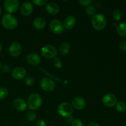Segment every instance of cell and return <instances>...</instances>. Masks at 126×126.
Returning a JSON list of instances; mask_svg holds the SVG:
<instances>
[{
  "label": "cell",
  "instance_id": "cell-1",
  "mask_svg": "<svg viewBox=\"0 0 126 126\" xmlns=\"http://www.w3.org/2000/svg\"><path fill=\"white\" fill-rule=\"evenodd\" d=\"M107 20L103 14H96L92 17V24L94 28L97 31H101L105 28Z\"/></svg>",
  "mask_w": 126,
  "mask_h": 126
},
{
  "label": "cell",
  "instance_id": "cell-2",
  "mask_svg": "<svg viewBox=\"0 0 126 126\" xmlns=\"http://www.w3.org/2000/svg\"><path fill=\"white\" fill-rule=\"evenodd\" d=\"M1 23L5 28L7 30H13L17 27L18 21L17 18L11 14H6L2 17Z\"/></svg>",
  "mask_w": 126,
  "mask_h": 126
},
{
  "label": "cell",
  "instance_id": "cell-3",
  "mask_svg": "<svg viewBox=\"0 0 126 126\" xmlns=\"http://www.w3.org/2000/svg\"><path fill=\"white\" fill-rule=\"evenodd\" d=\"M42 98L38 94H32L28 97L27 100V106L32 110H36L41 107Z\"/></svg>",
  "mask_w": 126,
  "mask_h": 126
},
{
  "label": "cell",
  "instance_id": "cell-4",
  "mask_svg": "<svg viewBox=\"0 0 126 126\" xmlns=\"http://www.w3.org/2000/svg\"><path fill=\"white\" fill-rule=\"evenodd\" d=\"M57 111L61 116L68 118L72 114L73 112V108L71 103L68 102H63L58 107Z\"/></svg>",
  "mask_w": 126,
  "mask_h": 126
},
{
  "label": "cell",
  "instance_id": "cell-5",
  "mask_svg": "<svg viewBox=\"0 0 126 126\" xmlns=\"http://www.w3.org/2000/svg\"><path fill=\"white\" fill-rule=\"evenodd\" d=\"M41 54L43 57L46 59H53L56 57L57 55V50L54 46L46 45L42 47Z\"/></svg>",
  "mask_w": 126,
  "mask_h": 126
},
{
  "label": "cell",
  "instance_id": "cell-6",
  "mask_svg": "<svg viewBox=\"0 0 126 126\" xmlns=\"http://www.w3.org/2000/svg\"><path fill=\"white\" fill-rule=\"evenodd\" d=\"M19 2L17 0H6L4 2V7L8 14H12L18 10Z\"/></svg>",
  "mask_w": 126,
  "mask_h": 126
},
{
  "label": "cell",
  "instance_id": "cell-7",
  "mask_svg": "<svg viewBox=\"0 0 126 126\" xmlns=\"http://www.w3.org/2000/svg\"><path fill=\"white\" fill-rule=\"evenodd\" d=\"M50 29L55 34H61L65 30L63 24L59 20L54 19L50 22Z\"/></svg>",
  "mask_w": 126,
  "mask_h": 126
},
{
  "label": "cell",
  "instance_id": "cell-8",
  "mask_svg": "<svg viewBox=\"0 0 126 126\" xmlns=\"http://www.w3.org/2000/svg\"><path fill=\"white\" fill-rule=\"evenodd\" d=\"M40 86L42 89L44 91H47V92H50L55 89V83L52 79L44 78L41 81Z\"/></svg>",
  "mask_w": 126,
  "mask_h": 126
},
{
  "label": "cell",
  "instance_id": "cell-9",
  "mask_svg": "<svg viewBox=\"0 0 126 126\" xmlns=\"http://www.w3.org/2000/svg\"><path fill=\"white\" fill-rule=\"evenodd\" d=\"M117 97L113 94H107L103 96L102 103L107 107H113L117 103Z\"/></svg>",
  "mask_w": 126,
  "mask_h": 126
},
{
  "label": "cell",
  "instance_id": "cell-10",
  "mask_svg": "<svg viewBox=\"0 0 126 126\" xmlns=\"http://www.w3.org/2000/svg\"><path fill=\"white\" fill-rule=\"evenodd\" d=\"M22 51V47L20 44L17 42H14L10 45L9 52L12 57H18L21 54Z\"/></svg>",
  "mask_w": 126,
  "mask_h": 126
},
{
  "label": "cell",
  "instance_id": "cell-11",
  "mask_svg": "<svg viewBox=\"0 0 126 126\" xmlns=\"http://www.w3.org/2000/svg\"><path fill=\"white\" fill-rule=\"evenodd\" d=\"M73 108L78 110H83L86 106V102L83 97H76L72 100L71 103Z\"/></svg>",
  "mask_w": 126,
  "mask_h": 126
},
{
  "label": "cell",
  "instance_id": "cell-12",
  "mask_svg": "<svg viewBox=\"0 0 126 126\" xmlns=\"http://www.w3.org/2000/svg\"><path fill=\"white\" fill-rule=\"evenodd\" d=\"M27 75V71L23 67H16L12 70V76L17 80H21L25 78Z\"/></svg>",
  "mask_w": 126,
  "mask_h": 126
},
{
  "label": "cell",
  "instance_id": "cell-13",
  "mask_svg": "<svg viewBox=\"0 0 126 126\" xmlns=\"http://www.w3.org/2000/svg\"><path fill=\"white\" fill-rule=\"evenodd\" d=\"M33 11V6L30 1H25L22 4L20 12L23 16H29Z\"/></svg>",
  "mask_w": 126,
  "mask_h": 126
},
{
  "label": "cell",
  "instance_id": "cell-14",
  "mask_svg": "<svg viewBox=\"0 0 126 126\" xmlns=\"http://www.w3.org/2000/svg\"><path fill=\"white\" fill-rule=\"evenodd\" d=\"M46 9L47 12L50 14L56 15L59 12L60 7L56 2H54V1H50L46 4Z\"/></svg>",
  "mask_w": 126,
  "mask_h": 126
},
{
  "label": "cell",
  "instance_id": "cell-15",
  "mask_svg": "<svg viewBox=\"0 0 126 126\" xmlns=\"http://www.w3.org/2000/svg\"><path fill=\"white\" fill-rule=\"evenodd\" d=\"M27 61L32 65H38L41 62V57L36 53H30L27 57Z\"/></svg>",
  "mask_w": 126,
  "mask_h": 126
},
{
  "label": "cell",
  "instance_id": "cell-16",
  "mask_svg": "<svg viewBox=\"0 0 126 126\" xmlns=\"http://www.w3.org/2000/svg\"><path fill=\"white\" fill-rule=\"evenodd\" d=\"M14 107L16 108L17 110L20 111H23L25 110L27 108V103H26L25 101L22 98H16L13 102Z\"/></svg>",
  "mask_w": 126,
  "mask_h": 126
},
{
  "label": "cell",
  "instance_id": "cell-17",
  "mask_svg": "<svg viewBox=\"0 0 126 126\" xmlns=\"http://www.w3.org/2000/svg\"><path fill=\"white\" fill-rule=\"evenodd\" d=\"M76 23V19L73 16H68L65 18L63 22V26L65 28L68 30L71 29L75 26Z\"/></svg>",
  "mask_w": 126,
  "mask_h": 126
},
{
  "label": "cell",
  "instance_id": "cell-18",
  "mask_svg": "<svg viewBox=\"0 0 126 126\" xmlns=\"http://www.w3.org/2000/svg\"><path fill=\"white\" fill-rule=\"evenodd\" d=\"M33 25L36 29L41 30H43V28H45L46 22L45 20L43 18H41V17H37L33 21Z\"/></svg>",
  "mask_w": 126,
  "mask_h": 126
},
{
  "label": "cell",
  "instance_id": "cell-19",
  "mask_svg": "<svg viewBox=\"0 0 126 126\" xmlns=\"http://www.w3.org/2000/svg\"><path fill=\"white\" fill-rule=\"evenodd\" d=\"M70 49V45L68 43H63L59 47V53L60 55H66L69 52Z\"/></svg>",
  "mask_w": 126,
  "mask_h": 126
},
{
  "label": "cell",
  "instance_id": "cell-20",
  "mask_svg": "<svg viewBox=\"0 0 126 126\" xmlns=\"http://www.w3.org/2000/svg\"><path fill=\"white\" fill-rule=\"evenodd\" d=\"M117 33L123 37H126V23L121 22L116 26Z\"/></svg>",
  "mask_w": 126,
  "mask_h": 126
},
{
  "label": "cell",
  "instance_id": "cell-21",
  "mask_svg": "<svg viewBox=\"0 0 126 126\" xmlns=\"http://www.w3.org/2000/svg\"><path fill=\"white\" fill-rule=\"evenodd\" d=\"M122 16H123V14H122L121 11L118 9H114L112 12V17L115 21L120 20L122 18Z\"/></svg>",
  "mask_w": 126,
  "mask_h": 126
},
{
  "label": "cell",
  "instance_id": "cell-22",
  "mask_svg": "<svg viewBox=\"0 0 126 126\" xmlns=\"http://www.w3.org/2000/svg\"><path fill=\"white\" fill-rule=\"evenodd\" d=\"M96 8L92 5H89L87 6L86 8V13L89 16L93 17L96 14Z\"/></svg>",
  "mask_w": 126,
  "mask_h": 126
},
{
  "label": "cell",
  "instance_id": "cell-23",
  "mask_svg": "<svg viewBox=\"0 0 126 126\" xmlns=\"http://www.w3.org/2000/svg\"><path fill=\"white\" fill-rule=\"evenodd\" d=\"M116 110L118 111L123 113L126 110V104L124 102H117L116 103Z\"/></svg>",
  "mask_w": 126,
  "mask_h": 126
},
{
  "label": "cell",
  "instance_id": "cell-24",
  "mask_svg": "<svg viewBox=\"0 0 126 126\" xmlns=\"http://www.w3.org/2000/svg\"><path fill=\"white\" fill-rule=\"evenodd\" d=\"M8 96V91L6 88L0 87V100H4Z\"/></svg>",
  "mask_w": 126,
  "mask_h": 126
},
{
  "label": "cell",
  "instance_id": "cell-25",
  "mask_svg": "<svg viewBox=\"0 0 126 126\" xmlns=\"http://www.w3.org/2000/svg\"><path fill=\"white\" fill-rule=\"evenodd\" d=\"M26 117H27V120L30 122H32L35 120L36 118V114L33 111H28L27 113Z\"/></svg>",
  "mask_w": 126,
  "mask_h": 126
},
{
  "label": "cell",
  "instance_id": "cell-26",
  "mask_svg": "<svg viewBox=\"0 0 126 126\" xmlns=\"http://www.w3.org/2000/svg\"><path fill=\"white\" fill-rule=\"evenodd\" d=\"M53 65L57 68H60L62 66V61L60 59L57 57L54 58V60H53Z\"/></svg>",
  "mask_w": 126,
  "mask_h": 126
},
{
  "label": "cell",
  "instance_id": "cell-27",
  "mask_svg": "<svg viewBox=\"0 0 126 126\" xmlns=\"http://www.w3.org/2000/svg\"><path fill=\"white\" fill-rule=\"evenodd\" d=\"M34 79H33V78L32 77V76H27V77L25 78V83L26 85L28 86L33 85V83H34Z\"/></svg>",
  "mask_w": 126,
  "mask_h": 126
},
{
  "label": "cell",
  "instance_id": "cell-28",
  "mask_svg": "<svg viewBox=\"0 0 126 126\" xmlns=\"http://www.w3.org/2000/svg\"><path fill=\"white\" fill-rule=\"evenodd\" d=\"M32 2H33V4H34L35 5H37V6H43V5L47 3V0H33Z\"/></svg>",
  "mask_w": 126,
  "mask_h": 126
},
{
  "label": "cell",
  "instance_id": "cell-29",
  "mask_svg": "<svg viewBox=\"0 0 126 126\" xmlns=\"http://www.w3.org/2000/svg\"><path fill=\"white\" fill-rule=\"evenodd\" d=\"M79 3L83 6H88L91 5V4L92 2V0H79Z\"/></svg>",
  "mask_w": 126,
  "mask_h": 126
},
{
  "label": "cell",
  "instance_id": "cell-30",
  "mask_svg": "<svg viewBox=\"0 0 126 126\" xmlns=\"http://www.w3.org/2000/svg\"><path fill=\"white\" fill-rule=\"evenodd\" d=\"M71 126H83V123L80 119H74L71 123Z\"/></svg>",
  "mask_w": 126,
  "mask_h": 126
},
{
  "label": "cell",
  "instance_id": "cell-31",
  "mask_svg": "<svg viewBox=\"0 0 126 126\" xmlns=\"http://www.w3.org/2000/svg\"><path fill=\"white\" fill-rule=\"evenodd\" d=\"M119 49L123 51H126V40L121 42L119 44Z\"/></svg>",
  "mask_w": 126,
  "mask_h": 126
},
{
  "label": "cell",
  "instance_id": "cell-32",
  "mask_svg": "<svg viewBox=\"0 0 126 126\" xmlns=\"http://www.w3.org/2000/svg\"><path fill=\"white\" fill-rule=\"evenodd\" d=\"M1 70L2 71V72L4 73H7L9 71V67L8 65H4L3 66H2L1 67Z\"/></svg>",
  "mask_w": 126,
  "mask_h": 126
},
{
  "label": "cell",
  "instance_id": "cell-33",
  "mask_svg": "<svg viewBox=\"0 0 126 126\" xmlns=\"http://www.w3.org/2000/svg\"><path fill=\"white\" fill-rule=\"evenodd\" d=\"M35 126H47L45 122L43 120H39L36 122Z\"/></svg>",
  "mask_w": 126,
  "mask_h": 126
},
{
  "label": "cell",
  "instance_id": "cell-34",
  "mask_svg": "<svg viewBox=\"0 0 126 126\" xmlns=\"http://www.w3.org/2000/svg\"><path fill=\"white\" fill-rule=\"evenodd\" d=\"M100 126V124L98 123H96L95 121H92V122H90L88 124V126Z\"/></svg>",
  "mask_w": 126,
  "mask_h": 126
},
{
  "label": "cell",
  "instance_id": "cell-35",
  "mask_svg": "<svg viewBox=\"0 0 126 126\" xmlns=\"http://www.w3.org/2000/svg\"><path fill=\"white\" fill-rule=\"evenodd\" d=\"M1 50H2V46H1V43H0V52H1Z\"/></svg>",
  "mask_w": 126,
  "mask_h": 126
},
{
  "label": "cell",
  "instance_id": "cell-36",
  "mask_svg": "<svg viewBox=\"0 0 126 126\" xmlns=\"http://www.w3.org/2000/svg\"><path fill=\"white\" fill-rule=\"evenodd\" d=\"M1 7H0V15H1Z\"/></svg>",
  "mask_w": 126,
  "mask_h": 126
},
{
  "label": "cell",
  "instance_id": "cell-37",
  "mask_svg": "<svg viewBox=\"0 0 126 126\" xmlns=\"http://www.w3.org/2000/svg\"><path fill=\"white\" fill-rule=\"evenodd\" d=\"M1 62H0V69H1Z\"/></svg>",
  "mask_w": 126,
  "mask_h": 126
},
{
  "label": "cell",
  "instance_id": "cell-38",
  "mask_svg": "<svg viewBox=\"0 0 126 126\" xmlns=\"http://www.w3.org/2000/svg\"><path fill=\"white\" fill-rule=\"evenodd\" d=\"M53 126V125H50V126Z\"/></svg>",
  "mask_w": 126,
  "mask_h": 126
}]
</instances>
